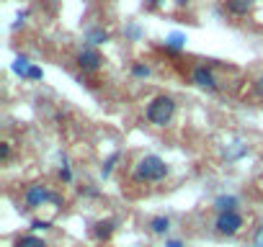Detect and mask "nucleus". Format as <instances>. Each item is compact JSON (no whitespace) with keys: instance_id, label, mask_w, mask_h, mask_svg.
I'll return each instance as SVG.
<instances>
[{"instance_id":"nucleus-17","label":"nucleus","mask_w":263,"mask_h":247,"mask_svg":"<svg viewBox=\"0 0 263 247\" xmlns=\"http://www.w3.org/2000/svg\"><path fill=\"white\" fill-rule=\"evenodd\" d=\"M42 77H44L42 67H31V70H29V77H26V80H42Z\"/></svg>"},{"instance_id":"nucleus-22","label":"nucleus","mask_w":263,"mask_h":247,"mask_svg":"<svg viewBox=\"0 0 263 247\" xmlns=\"http://www.w3.org/2000/svg\"><path fill=\"white\" fill-rule=\"evenodd\" d=\"M168 247H183L181 242H168Z\"/></svg>"},{"instance_id":"nucleus-7","label":"nucleus","mask_w":263,"mask_h":247,"mask_svg":"<svg viewBox=\"0 0 263 247\" xmlns=\"http://www.w3.org/2000/svg\"><path fill=\"white\" fill-rule=\"evenodd\" d=\"M250 0H227V11L232 13V16H248V11H250Z\"/></svg>"},{"instance_id":"nucleus-9","label":"nucleus","mask_w":263,"mask_h":247,"mask_svg":"<svg viewBox=\"0 0 263 247\" xmlns=\"http://www.w3.org/2000/svg\"><path fill=\"white\" fill-rule=\"evenodd\" d=\"M114 221L111 219H106V221H98L96 227H93V234H96V239H108L111 234H114Z\"/></svg>"},{"instance_id":"nucleus-3","label":"nucleus","mask_w":263,"mask_h":247,"mask_svg":"<svg viewBox=\"0 0 263 247\" xmlns=\"http://www.w3.org/2000/svg\"><path fill=\"white\" fill-rule=\"evenodd\" d=\"M245 227V216L240 211H222L214 221V232L217 234H224V237H235L240 234Z\"/></svg>"},{"instance_id":"nucleus-8","label":"nucleus","mask_w":263,"mask_h":247,"mask_svg":"<svg viewBox=\"0 0 263 247\" xmlns=\"http://www.w3.org/2000/svg\"><path fill=\"white\" fill-rule=\"evenodd\" d=\"M150 232L153 234H168V229H171V219L168 216H155V219H150Z\"/></svg>"},{"instance_id":"nucleus-6","label":"nucleus","mask_w":263,"mask_h":247,"mask_svg":"<svg viewBox=\"0 0 263 247\" xmlns=\"http://www.w3.org/2000/svg\"><path fill=\"white\" fill-rule=\"evenodd\" d=\"M191 83H194V85H199V88H209V90H214V88H217V77H214V72H212L206 65L194 67V72H191Z\"/></svg>"},{"instance_id":"nucleus-23","label":"nucleus","mask_w":263,"mask_h":247,"mask_svg":"<svg viewBox=\"0 0 263 247\" xmlns=\"http://www.w3.org/2000/svg\"><path fill=\"white\" fill-rule=\"evenodd\" d=\"M176 3H178V6H186V3H189V0H176Z\"/></svg>"},{"instance_id":"nucleus-4","label":"nucleus","mask_w":263,"mask_h":247,"mask_svg":"<svg viewBox=\"0 0 263 247\" xmlns=\"http://www.w3.org/2000/svg\"><path fill=\"white\" fill-rule=\"evenodd\" d=\"M47 201L60 203V196L52 193L49 186H44V183H34V186H29V188L24 191V203H26V209H39V206H44Z\"/></svg>"},{"instance_id":"nucleus-15","label":"nucleus","mask_w":263,"mask_h":247,"mask_svg":"<svg viewBox=\"0 0 263 247\" xmlns=\"http://www.w3.org/2000/svg\"><path fill=\"white\" fill-rule=\"evenodd\" d=\"M132 75H135V77H147L150 75V67L137 62V65H132Z\"/></svg>"},{"instance_id":"nucleus-16","label":"nucleus","mask_w":263,"mask_h":247,"mask_svg":"<svg viewBox=\"0 0 263 247\" xmlns=\"http://www.w3.org/2000/svg\"><path fill=\"white\" fill-rule=\"evenodd\" d=\"M60 180H62V183H72V170H70L67 165L60 170Z\"/></svg>"},{"instance_id":"nucleus-13","label":"nucleus","mask_w":263,"mask_h":247,"mask_svg":"<svg viewBox=\"0 0 263 247\" xmlns=\"http://www.w3.org/2000/svg\"><path fill=\"white\" fill-rule=\"evenodd\" d=\"M88 42H90V44H106V42H108V31H103V29H90V31H88Z\"/></svg>"},{"instance_id":"nucleus-12","label":"nucleus","mask_w":263,"mask_h":247,"mask_svg":"<svg viewBox=\"0 0 263 247\" xmlns=\"http://www.w3.org/2000/svg\"><path fill=\"white\" fill-rule=\"evenodd\" d=\"M34 65L26 59V57H16V62H13V72L16 75H21V77H29V70H31Z\"/></svg>"},{"instance_id":"nucleus-18","label":"nucleus","mask_w":263,"mask_h":247,"mask_svg":"<svg viewBox=\"0 0 263 247\" xmlns=\"http://www.w3.org/2000/svg\"><path fill=\"white\" fill-rule=\"evenodd\" d=\"M116 160H119V152H116V155H111V160H108V162H106V168H103V175H108V173L114 170V162H116Z\"/></svg>"},{"instance_id":"nucleus-2","label":"nucleus","mask_w":263,"mask_h":247,"mask_svg":"<svg viewBox=\"0 0 263 247\" xmlns=\"http://www.w3.org/2000/svg\"><path fill=\"white\" fill-rule=\"evenodd\" d=\"M145 116H147V121L153 123V127H165V123H171L173 116H176V100L171 95H158L147 106Z\"/></svg>"},{"instance_id":"nucleus-19","label":"nucleus","mask_w":263,"mask_h":247,"mask_svg":"<svg viewBox=\"0 0 263 247\" xmlns=\"http://www.w3.org/2000/svg\"><path fill=\"white\" fill-rule=\"evenodd\" d=\"M0 157H3V162H8V157H11V145H8V142L0 147Z\"/></svg>"},{"instance_id":"nucleus-21","label":"nucleus","mask_w":263,"mask_h":247,"mask_svg":"<svg viewBox=\"0 0 263 247\" xmlns=\"http://www.w3.org/2000/svg\"><path fill=\"white\" fill-rule=\"evenodd\" d=\"M258 95L263 98V80H258Z\"/></svg>"},{"instance_id":"nucleus-11","label":"nucleus","mask_w":263,"mask_h":247,"mask_svg":"<svg viewBox=\"0 0 263 247\" xmlns=\"http://www.w3.org/2000/svg\"><path fill=\"white\" fill-rule=\"evenodd\" d=\"M16 247H47V242L36 234H24L16 239Z\"/></svg>"},{"instance_id":"nucleus-1","label":"nucleus","mask_w":263,"mask_h":247,"mask_svg":"<svg viewBox=\"0 0 263 247\" xmlns=\"http://www.w3.org/2000/svg\"><path fill=\"white\" fill-rule=\"evenodd\" d=\"M132 178H135L137 183H147V186H155L160 180L168 178V165L163 157L158 155H145L140 157V162L135 165V173H132Z\"/></svg>"},{"instance_id":"nucleus-20","label":"nucleus","mask_w":263,"mask_h":247,"mask_svg":"<svg viewBox=\"0 0 263 247\" xmlns=\"http://www.w3.org/2000/svg\"><path fill=\"white\" fill-rule=\"evenodd\" d=\"M255 247H263V229L258 232V239H255Z\"/></svg>"},{"instance_id":"nucleus-10","label":"nucleus","mask_w":263,"mask_h":247,"mask_svg":"<svg viewBox=\"0 0 263 247\" xmlns=\"http://www.w3.org/2000/svg\"><path fill=\"white\" fill-rule=\"evenodd\" d=\"M235 206H237V198H235V196H219V198L214 201V209H217L219 214H222V211H237Z\"/></svg>"},{"instance_id":"nucleus-14","label":"nucleus","mask_w":263,"mask_h":247,"mask_svg":"<svg viewBox=\"0 0 263 247\" xmlns=\"http://www.w3.org/2000/svg\"><path fill=\"white\" fill-rule=\"evenodd\" d=\"M165 47H168V49H173V52H178V49L183 47V36H181V34H173V36H168Z\"/></svg>"},{"instance_id":"nucleus-5","label":"nucleus","mask_w":263,"mask_h":247,"mask_svg":"<svg viewBox=\"0 0 263 247\" xmlns=\"http://www.w3.org/2000/svg\"><path fill=\"white\" fill-rule=\"evenodd\" d=\"M75 62H78V67H80L83 72H96V70H101L103 57H101L93 47H88V49H80V52H78Z\"/></svg>"}]
</instances>
